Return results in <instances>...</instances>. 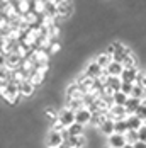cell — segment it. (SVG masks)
<instances>
[{
  "label": "cell",
  "mask_w": 146,
  "mask_h": 148,
  "mask_svg": "<svg viewBox=\"0 0 146 148\" xmlns=\"http://www.w3.org/2000/svg\"><path fill=\"white\" fill-rule=\"evenodd\" d=\"M83 75H85V77H88V78H92V80L100 78V77H102V68H100V66H99L93 60H92L87 66L83 68Z\"/></svg>",
  "instance_id": "cell-1"
},
{
  "label": "cell",
  "mask_w": 146,
  "mask_h": 148,
  "mask_svg": "<svg viewBox=\"0 0 146 148\" xmlns=\"http://www.w3.org/2000/svg\"><path fill=\"white\" fill-rule=\"evenodd\" d=\"M66 131H68L70 136H82V134H85V126H82L78 123H73L72 126L66 128Z\"/></svg>",
  "instance_id": "cell-17"
},
{
  "label": "cell",
  "mask_w": 146,
  "mask_h": 148,
  "mask_svg": "<svg viewBox=\"0 0 146 148\" xmlns=\"http://www.w3.org/2000/svg\"><path fill=\"white\" fill-rule=\"evenodd\" d=\"M138 138H139V141L146 143V126H143V128L138 131Z\"/></svg>",
  "instance_id": "cell-29"
},
{
  "label": "cell",
  "mask_w": 146,
  "mask_h": 148,
  "mask_svg": "<svg viewBox=\"0 0 146 148\" xmlns=\"http://www.w3.org/2000/svg\"><path fill=\"white\" fill-rule=\"evenodd\" d=\"M134 114L141 119V121H145L146 119V99H141V106L138 107V111H136Z\"/></svg>",
  "instance_id": "cell-23"
},
{
  "label": "cell",
  "mask_w": 146,
  "mask_h": 148,
  "mask_svg": "<svg viewBox=\"0 0 146 148\" xmlns=\"http://www.w3.org/2000/svg\"><path fill=\"white\" fill-rule=\"evenodd\" d=\"M65 107L70 109V111H73V112H76V111H80V109L83 107V102H82V99H68V101L65 102Z\"/></svg>",
  "instance_id": "cell-18"
},
{
  "label": "cell",
  "mask_w": 146,
  "mask_h": 148,
  "mask_svg": "<svg viewBox=\"0 0 146 148\" xmlns=\"http://www.w3.org/2000/svg\"><path fill=\"white\" fill-rule=\"evenodd\" d=\"M43 112H44V119H46L49 124H53V123L58 119V111H56L53 106H48V107L44 106V107H43Z\"/></svg>",
  "instance_id": "cell-15"
},
{
  "label": "cell",
  "mask_w": 146,
  "mask_h": 148,
  "mask_svg": "<svg viewBox=\"0 0 146 148\" xmlns=\"http://www.w3.org/2000/svg\"><path fill=\"white\" fill-rule=\"evenodd\" d=\"M107 143H109V148H122L126 145V136L114 133L107 138Z\"/></svg>",
  "instance_id": "cell-8"
},
{
  "label": "cell",
  "mask_w": 146,
  "mask_h": 148,
  "mask_svg": "<svg viewBox=\"0 0 146 148\" xmlns=\"http://www.w3.org/2000/svg\"><path fill=\"white\" fill-rule=\"evenodd\" d=\"M93 61H95V63H97L102 70H105V68L109 66V63L112 61V56H111V55H107L105 51H102V53H97V55H95Z\"/></svg>",
  "instance_id": "cell-11"
},
{
  "label": "cell",
  "mask_w": 146,
  "mask_h": 148,
  "mask_svg": "<svg viewBox=\"0 0 146 148\" xmlns=\"http://www.w3.org/2000/svg\"><path fill=\"white\" fill-rule=\"evenodd\" d=\"M61 143H63L61 133H56V131H51V130H49V133L46 136V145L49 148H58Z\"/></svg>",
  "instance_id": "cell-6"
},
{
  "label": "cell",
  "mask_w": 146,
  "mask_h": 148,
  "mask_svg": "<svg viewBox=\"0 0 146 148\" xmlns=\"http://www.w3.org/2000/svg\"><path fill=\"white\" fill-rule=\"evenodd\" d=\"M65 143H68L70 148H85L87 138H85V134H82V136H70L68 141H65Z\"/></svg>",
  "instance_id": "cell-12"
},
{
  "label": "cell",
  "mask_w": 146,
  "mask_h": 148,
  "mask_svg": "<svg viewBox=\"0 0 146 148\" xmlns=\"http://www.w3.org/2000/svg\"><path fill=\"white\" fill-rule=\"evenodd\" d=\"M46 148H49V147H46Z\"/></svg>",
  "instance_id": "cell-33"
},
{
  "label": "cell",
  "mask_w": 146,
  "mask_h": 148,
  "mask_svg": "<svg viewBox=\"0 0 146 148\" xmlns=\"http://www.w3.org/2000/svg\"><path fill=\"white\" fill-rule=\"evenodd\" d=\"M58 119L65 128H68V126H72L73 123H75V112L70 111V109H66V107H63L58 112Z\"/></svg>",
  "instance_id": "cell-2"
},
{
  "label": "cell",
  "mask_w": 146,
  "mask_h": 148,
  "mask_svg": "<svg viewBox=\"0 0 146 148\" xmlns=\"http://www.w3.org/2000/svg\"><path fill=\"white\" fill-rule=\"evenodd\" d=\"M139 73V68L134 66V68H124L122 73H121V82H128V84H134L136 82V77Z\"/></svg>",
  "instance_id": "cell-5"
},
{
  "label": "cell",
  "mask_w": 146,
  "mask_h": 148,
  "mask_svg": "<svg viewBox=\"0 0 146 148\" xmlns=\"http://www.w3.org/2000/svg\"><path fill=\"white\" fill-rule=\"evenodd\" d=\"M124 136H126V143H129V145H134L136 141H139V138H138V131H134V130H128Z\"/></svg>",
  "instance_id": "cell-22"
},
{
  "label": "cell",
  "mask_w": 146,
  "mask_h": 148,
  "mask_svg": "<svg viewBox=\"0 0 146 148\" xmlns=\"http://www.w3.org/2000/svg\"><path fill=\"white\" fill-rule=\"evenodd\" d=\"M9 78H10V70H9L7 66L0 68V84H3V82H9Z\"/></svg>",
  "instance_id": "cell-27"
},
{
  "label": "cell",
  "mask_w": 146,
  "mask_h": 148,
  "mask_svg": "<svg viewBox=\"0 0 146 148\" xmlns=\"http://www.w3.org/2000/svg\"><path fill=\"white\" fill-rule=\"evenodd\" d=\"M126 123H128V128H129V130H134V131H139V130L143 128V121L138 118L136 114L126 116Z\"/></svg>",
  "instance_id": "cell-14"
},
{
  "label": "cell",
  "mask_w": 146,
  "mask_h": 148,
  "mask_svg": "<svg viewBox=\"0 0 146 148\" xmlns=\"http://www.w3.org/2000/svg\"><path fill=\"white\" fill-rule=\"evenodd\" d=\"M99 131H100V133L102 134H105V136H107V138H109V136H111V134H114V121H112V119H105V121H104L102 124H100V128H99Z\"/></svg>",
  "instance_id": "cell-16"
},
{
  "label": "cell",
  "mask_w": 146,
  "mask_h": 148,
  "mask_svg": "<svg viewBox=\"0 0 146 148\" xmlns=\"http://www.w3.org/2000/svg\"><path fill=\"white\" fill-rule=\"evenodd\" d=\"M141 106V99H134V97H129L128 99V102L124 106V109H126V116H131L134 114L136 111H138V107Z\"/></svg>",
  "instance_id": "cell-13"
},
{
  "label": "cell",
  "mask_w": 146,
  "mask_h": 148,
  "mask_svg": "<svg viewBox=\"0 0 146 148\" xmlns=\"http://www.w3.org/2000/svg\"><path fill=\"white\" fill-rule=\"evenodd\" d=\"M122 70H124V66H122L121 63H117V61H111L109 66L104 70V73L107 75V77H121Z\"/></svg>",
  "instance_id": "cell-9"
},
{
  "label": "cell",
  "mask_w": 146,
  "mask_h": 148,
  "mask_svg": "<svg viewBox=\"0 0 146 148\" xmlns=\"http://www.w3.org/2000/svg\"><path fill=\"white\" fill-rule=\"evenodd\" d=\"M90 118H92V112L88 111L87 107H82L80 111L75 112V123H78V124H82L85 128H87V124L90 123Z\"/></svg>",
  "instance_id": "cell-4"
},
{
  "label": "cell",
  "mask_w": 146,
  "mask_h": 148,
  "mask_svg": "<svg viewBox=\"0 0 146 148\" xmlns=\"http://www.w3.org/2000/svg\"><path fill=\"white\" fill-rule=\"evenodd\" d=\"M129 128H128V123L126 119H121V121H114V133L117 134H126Z\"/></svg>",
  "instance_id": "cell-20"
},
{
  "label": "cell",
  "mask_w": 146,
  "mask_h": 148,
  "mask_svg": "<svg viewBox=\"0 0 146 148\" xmlns=\"http://www.w3.org/2000/svg\"><path fill=\"white\" fill-rule=\"evenodd\" d=\"M122 66H124V68H134V66H138V60L134 56V53H131V55L126 56V60L122 61Z\"/></svg>",
  "instance_id": "cell-21"
},
{
  "label": "cell",
  "mask_w": 146,
  "mask_h": 148,
  "mask_svg": "<svg viewBox=\"0 0 146 148\" xmlns=\"http://www.w3.org/2000/svg\"><path fill=\"white\" fill-rule=\"evenodd\" d=\"M132 87H134V84H128V82H122V84H121V92H122V94H126L128 97H131Z\"/></svg>",
  "instance_id": "cell-26"
},
{
  "label": "cell",
  "mask_w": 146,
  "mask_h": 148,
  "mask_svg": "<svg viewBox=\"0 0 146 148\" xmlns=\"http://www.w3.org/2000/svg\"><path fill=\"white\" fill-rule=\"evenodd\" d=\"M128 99H129V97H128L126 94H122L121 90L112 94V104H114V106H126Z\"/></svg>",
  "instance_id": "cell-19"
},
{
  "label": "cell",
  "mask_w": 146,
  "mask_h": 148,
  "mask_svg": "<svg viewBox=\"0 0 146 148\" xmlns=\"http://www.w3.org/2000/svg\"><path fill=\"white\" fill-rule=\"evenodd\" d=\"M134 85H141L143 89H146V72H139V73H138Z\"/></svg>",
  "instance_id": "cell-25"
},
{
  "label": "cell",
  "mask_w": 146,
  "mask_h": 148,
  "mask_svg": "<svg viewBox=\"0 0 146 148\" xmlns=\"http://www.w3.org/2000/svg\"><path fill=\"white\" fill-rule=\"evenodd\" d=\"M3 66H7V55L0 51V68H3Z\"/></svg>",
  "instance_id": "cell-30"
},
{
  "label": "cell",
  "mask_w": 146,
  "mask_h": 148,
  "mask_svg": "<svg viewBox=\"0 0 146 148\" xmlns=\"http://www.w3.org/2000/svg\"><path fill=\"white\" fill-rule=\"evenodd\" d=\"M65 130H66V128H65V126H63V124L59 123V119H56V121H55V123L51 124V131H56V133H61V131H65Z\"/></svg>",
  "instance_id": "cell-28"
},
{
  "label": "cell",
  "mask_w": 146,
  "mask_h": 148,
  "mask_svg": "<svg viewBox=\"0 0 146 148\" xmlns=\"http://www.w3.org/2000/svg\"><path fill=\"white\" fill-rule=\"evenodd\" d=\"M65 95H66V101H68V99H82V97H83V94H82L80 87L76 85V82H70V85L66 87Z\"/></svg>",
  "instance_id": "cell-7"
},
{
  "label": "cell",
  "mask_w": 146,
  "mask_h": 148,
  "mask_svg": "<svg viewBox=\"0 0 146 148\" xmlns=\"http://www.w3.org/2000/svg\"><path fill=\"white\" fill-rule=\"evenodd\" d=\"M107 148H109V147H107Z\"/></svg>",
  "instance_id": "cell-34"
},
{
  "label": "cell",
  "mask_w": 146,
  "mask_h": 148,
  "mask_svg": "<svg viewBox=\"0 0 146 148\" xmlns=\"http://www.w3.org/2000/svg\"><path fill=\"white\" fill-rule=\"evenodd\" d=\"M132 148H146V143H143V141H136V143L132 145Z\"/></svg>",
  "instance_id": "cell-31"
},
{
  "label": "cell",
  "mask_w": 146,
  "mask_h": 148,
  "mask_svg": "<svg viewBox=\"0 0 146 148\" xmlns=\"http://www.w3.org/2000/svg\"><path fill=\"white\" fill-rule=\"evenodd\" d=\"M34 92H36V87L32 85V82H29V80H22V82L19 84V94H20L22 97H31Z\"/></svg>",
  "instance_id": "cell-10"
},
{
  "label": "cell",
  "mask_w": 146,
  "mask_h": 148,
  "mask_svg": "<svg viewBox=\"0 0 146 148\" xmlns=\"http://www.w3.org/2000/svg\"><path fill=\"white\" fill-rule=\"evenodd\" d=\"M131 97H134V99H143L145 97V89L141 85H134L132 87V92H131Z\"/></svg>",
  "instance_id": "cell-24"
},
{
  "label": "cell",
  "mask_w": 146,
  "mask_h": 148,
  "mask_svg": "<svg viewBox=\"0 0 146 148\" xmlns=\"http://www.w3.org/2000/svg\"><path fill=\"white\" fill-rule=\"evenodd\" d=\"M143 126H146V119H145V121H143Z\"/></svg>",
  "instance_id": "cell-32"
},
{
  "label": "cell",
  "mask_w": 146,
  "mask_h": 148,
  "mask_svg": "<svg viewBox=\"0 0 146 148\" xmlns=\"http://www.w3.org/2000/svg\"><path fill=\"white\" fill-rule=\"evenodd\" d=\"M72 14H73L72 2H68V0L58 2V17H61L63 21H66V19H70V15Z\"/></svg>",
  "instance_id": "cell-3"
}]
</instances>
